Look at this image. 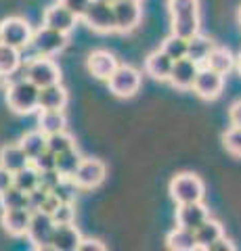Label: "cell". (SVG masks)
Wrapping results in <instances>:
<instances>
[{
  "mask_svg": "<svg viewBox=\"0 0 241 251\" xmlns=\"http://www.w3.org/2000/svg\"><path fill=\"white\" fill-rule=\"evenodd\" d=\"M6 105L19 115H27L38 111V100H40V88L32 82V80H19V82H11L6 86Z\"/></svg>",
  "mask_w": 241,
  "mask_h": 251,
  "instance_id": "1",
  "label": "cell"
},
{
  "mask_svg": "<svg viewBox=\"0 0 241 251\" xmlns=\"http://www.w3.org/2000/svg\"><path fill=\"white\" fill-rule=\"evenodd\" d=\"M168 193L176 205H181V203L201 201L204 199V193H206V186L199 176L191 174V172H183V174H178L170 180Z\"/></svg>",
  "mask_w": 241,
  "mask_h": 251,
  "instance_id": "2",
  "label": "cell"
},
{
  "mask_svg": "<svg viewBox=\"0 0 241 251\" xmlns=\"http://www.w3.org/2000/svg\"><path fill=\"white\" fill-rule=\"evenodd\" d=\"M57 222L46 211H32L26 237L36 249H53V234H55Z\"/></svg>",
  "mask_w": 241,
  "mask_h": 251,
  "instance_id": "3",
  "label": "cell"
},
{
  "mask_svg": "<svg viewBox=\"0 0 241 251\" xmlns=\"http://www.w3.org/2000/svg\"><path fill=\"white\" fill-rule=\"evenodd\" d=\"M107 86H109V92L115 94V97L130 99L141 88V72L132 65H118V69L107 80Z\"/></svg>",
  "mask_w": 241,
  "mask_h": 251,
  "instance_id": "4",
  "label": "cell"
},
{
  "mask_svg": "<svg viewBox=\"0 0 241 251\" xmlns=\"http://www.w3.org/2000/svg\"><path fill=\"white\" fill-rule=\"evenodd\" d=\"M67 42H69L67 34L53 29L49 25H42L32 34V42H29V46H32V49L36 50V54H40V57H55V54H59L65 49Z\"/></svg>",
  "mask_w": 241,
  "mask_h": 251,
  "instance_id": "5",
  "label": "cell"
},
{
  "mask_svg": "<svg viewBox=\"0 0 241 251\" xmlns=\"http://www.w3.org/2000/svg\"><path fill=\"white\" fill-rule=\"evenodd\" d=\"M34 29L23 17H6L0 21V40L15 49H26L32 42Z\"/></svg>",
  "mask_w": 241,
  "mask_h": 251,
  "instance_id": "6",
  "label": "cell"
},
{
  "mask_svg": "<svg viewBox=\"0 0 241 251\" xmlns=\"http://www.w3.org/2000/svg\"><path fill=\"white\" fill-rule=\"evenodd\" d=\"M82 21L86 23L90 29L99 31V34H109V31H115L113 4L101 2V0H90L86 13L82 15Z\"/></svg>",
  "mask_w": 241,
  "mask_h": 251,
  "instance_id": "7",
  "label": "cell"
},
{
  "mask_svg": "<svg viewBox=\"0 0 241 251\" xmlns=\"http://www.w3.org/2000/svg\"><path fill=\"white\" fill-rule=\"evenodd\" d=\"M105 176H107V168L103 161L92 159V157H84L76 170V174L72 176V182L76 184V188L90 191V188H97L103 184Z\"/></svg>",
  "mask_w": 241,
  "mask_h": 251,
  "instance_id": "8",
  "label": "cell"
},
{
  "mask_svg": "<svg viewBox=\"0 0 241 251\" xmlns=\"http://www.w3.org/2000/svg\"><path fill=\"white\" fill-rule=\"evenodd\" d=\"M222 88H224V75L204 65V67H199L197 77H195V82H193V88L191 90L195 92L199 99L214 100V99L220 97Z\"/></svg>",
  "mask_w": 241,
  "mask_h": 251,
  "instance_id": "9",
  "label": "cell"
},
{
  "mask_svg": "<svg viewBox=\"0 0 241 251\" xmlns=\"http://www.w3.org/2000/svg\"><path fill=\"white\" fill-rule=\"evenodd\" d=\"M27 80H32L38 88H44V86L61 82V69L55 61H51V57L38 54V59L27 63Z\"/></svg>",
  "mask_w": 241,
  "mask_h": 251,
  "instance_id": "10",
  "label": "cell"
},
{
  "mask_svg": "<svg viewBox=\"0 0 241 251\" xmlns=\"http://www.w3.org/2000/svg\"><path fill=\"white\" fill-rule=\"evenodd\" d=\"M113 13H115V31H132L143 17V9L138 0H115L113 2Z\"/></svg>",
  "mask_w": 241,
  "mask_h": 251,
  "instance_id": "11",
  "label": "cell"
},
{
  "mask_svg": "<svg viewBox=\"0 0 241 251\" xmlns=\"http://www.w3.org/2000/svg\"><path fill=\"white\" fill-rule=\"evenodd\" d=\"M118 59H115V54L105 50V49H99V50H92L86 59V67L90 75H95L97 80H103L107 82L109 80V75L118 69Z\"/></svg>",
  "mask_w": 241,
  "mask_h": 251,
  "instance_id": "12",
  "label": "cell"
},
{
  "mask_svg": "<svg viewBox=\"0 0 241 251\" xmlns=\"http://www.w3.org/2000/svg\"><path fill=\"white\" fill-rule=\"evenodd\" d=\"M197 72H199V63L197 61H193L189 57L176 59L168 82L178 90H191L193 82H195V77H197Z\"/></svg>",
  "mask_w": 241,
  "mask_h": 251,
  "instance_id": "13",
  "label": "cell"
},
{
  "mask_svg": "<svg viewBox=\"0 0 241 251\" xmlns=\"http://www.w3.org/2000/svg\"><path fill=\"white\" fill-rule=\"evenodd\" d=\"M208 218H210V209L201 201L181 203V205L176 207V226H183V228L195 230Z\"/></svg>",
  "mask_w": 241,
  "mask_h": 251,
  "instance_id": "14",
  "label": "cell"
},
{
  "mask_svg": "<svg viewBox=\"0 0 241 251\" xmlns=\"http://www.w3.org/2000/svg\"><path fill=\"white\" fill-rule=\"evenodd\" d=\"M76 23H78V17L61 2L51 4L49 9L44 11V17H42V25H49L57 31H63L67 36H69V31L76 27Z\"/></svg>",
  "mask_w": 241,
  "mask_h": 251,
  "instance_id": "15",
  "label": "cell"
},
{
  "mask_svg": "<svg viewBox=\"0 0 241 251\" xmlns=\"http://www.w3.org/2000/svg\"><path fill=\"white\" fill-rule=\"evenodd\" d=\"M29 220H32V209L19 207V209H2L0 224L11 237H26Z\"/></svg>",
  "mask_w": 241,
  "mask_h": 251,
  "instance_id": "16",
  "label": "cell"
},
{
  "mask_svg": "<svg viewBox=\"0 0 241 251\" xmlns=\"http://www.w3.org/2000/svg\"><path fill=\"white\" fill-rule=\"evenodd\" d=\"M67 90L61 82L40 88V100H38V111H63L67 105Z\"/></svg>",
  "mask_w": 241,
  "mask_h": 251,
  "instance_id": "17",
  "label": "cell"
},
{
  "mask_svg": "<svg viewBox=\"0 0 241 251\" xmlns=\"http://www.w3.org/2000/svg\"><path fill=\"white\" fill-rule=\"evenodd\" d=\"M172 65H174V59H170L161 49L153 50L151 54H147V59H145V72L149 74L153 80H160V82L170 80Z\"/></svg>",
  "mask_w": 241,
  "mask_h": 251,
  "instance_id": "18",
  "label": "cell"
},
{
  "mask_svg": "<svg viewBox=\"0 0 241 251\" xmlns=\"http://www.w3.org/2000/svg\"><path fill=\"white\" fill-rule=\"evenodd\" d=\"M80 241H82V234L74 226V222L72 224H57L51 247L55 251H78Z\"/></svg>",
  "mask_w": 241,
  "mask_h": 251,
  "instance_id": "19",
  "label": "cell"
},
{
  "mask_svg": "<svg viewBox=\"0 0 241 251\" xmlns=\"http://www.w3.org/2000/svg\"><path fill=\"white\" fill-rule=\"evenodd\" d=\"M0 166L6 168L13 174H17L19 170L29 166V157L26 151L21 149L19 143H11V145H2L0 147Z\"/></svg>",
  "mask_w": 241,
  "mask_h": 251,
  "instance_id": "20",
  "label": "cell"
},
{
  "mask_svg": "<svg viewBox=\"0 0 241 251\" xmlns=\"http://www.w3.org/2000/svg\"><path fill=\"white\" fill-rule=\"evenodd\" d=\"M224 234L222 230V224L218 222V220L214 218H208L204 224L197 226L195 228V241H197V249H206L210 251V247H212V243H216L220 237Z\"/></svg>",
  "mask_w": 241,
  "mask_h": 251,
  "instance_id": "21",
  "label": "cell"
},
{
  "mask_svg": "<svg viewBox=\"0 0 241 251\" xmlns=\"http://www.w3.org/2000/svg\"><path fill=\"white\" fill-rule=\"evenodd\" d=\"M166 247L172 249V251H193V249H197L195 230L176 226L174 230H170L166 234Z\"/></svg>",
  "mask_w": 241,
  "mask_h": 251,
  "instance_id": "22",
  "label": "cell"
},
{
  "mask_svg": "<svg viewBox=\"0 0 241 251\" xmlns=\"http://www.w3.org/2000/svg\"><path fill=\"white\" fill-rule=\"evenodd\" d=\"M235 57H233V52L229 49H222V46H214L212 52L208 54V59L204 61V65L214 69V72H218L222 75H227L233 67H235Z\"/></svg>",
  "mask_w": 241,
  "mask_h": 251,
  "instance_id": "23",
  "label": "cell"
},
{
  "mask_svg": "<svg viewBox=\"0 0 241 251\" xmlns=\"http://www.w3.org/2000/svg\"><path fill=\"white\" fill-rule=\"evenodd\" d=\"M65 126H67V117L63 111H40L38 113V130L44 132L46 136L65 130Z\"/></svg>",
  "mask_w": 241,
  "mask_h": 251,
  "instance_id": "24",
  "label": "cell"
},
{
  "mask_svg": "<svg viewBox=\"0 0 241 251\" xmlns=\"http://www.w3.org/2000/svg\"><path fill=\"white\" fill-rule=\"evenodd\" d=\"M214 46H216V44L210 40L208 36L195 34L189 42H187V57L193 59V61H197V63H204V61L208 59V54L212 52Z\"/></svg>",
  "mask_w": 241,
  "mask_h": 251,
  "instance_id": "25",
  "label": "cell"
},
{
  "mask_svg": "<svg viewBox=\"0 0 241 251\" xmlns=\"http://www.w3.org/2000/svg\"><path fill=\"white\" fill-rule=\"evenodd\" d=\"M19 145L21 149L26 151V155L29 157V161L38 157L42 151H46V134L40 130H34V132H26L21 138H19Z\"/></svg>",
  "mask_w": 241,
  "mask_h": 251,
  "instance_id": "26",
  "label": "cell"
},
{
  "mask_svg": "<svg viewBox=\"0 0 241 251\" xmlns=\"http://www.w3.org/2000/svg\"><path fill=\"white\" fill-rule=\"evenodd\" d=\"M170 29L172 34L191 40L195 34H199V15H191V17H172L170 19Z\"/></svg>",
  "mask_w": 241,
  "mask_h": 251,
  "instance_id": "27",
  "label": "cell"
},
{
  "mask_svg": "<svg viewBox=\"0 0 241 251\" xmlns=\"http://www.w3.org/2000/svg\"><path fill=\"white\" fill-rule=\"evenodd\" d=\"M84 159V157L80 155V151L74 147V149H69V151H63V153H59L57 155V172L63 178H69L72 180V176L76 174V170L78 166H80V161Z\"/></svg>",
  "mask_w": 241,
  "mask_h": 251,
  "instance_id": "28",
  "label": "cell"
},
{
  "mask_svg": "<svg viewBox=\"0 0 241 251\" xmlns=\"http://www.w3.org/2000/svg\"><path fill=\"white\" fill-rule=\"evenodd\" d=\"M19 65H21L19 49L0 42V72H2L4 75H11Z\"/></svg>",
  "mask_w": 241,
  "mask_h": 251,
  "instance_id": "29",
  "label": "cell"
},
{
  "mask_svg": "<svg viewBox=\"0 0 241 251\" xmlns=\"http://www.w3.org/2000/svg\"><path fill=\"white\" fill-rule=\"evenodd\" d=\"M0 205L2 209H19V207H27V193L21 191L19 186H9L6 191L0 195ZM29 209V207H27Z\"/></svg>",
  "mask_w": 241,
  "mask_h": 251,
  "instance_id": "30",
  "label": "cell"
},
{
  "mask_svg": "<svg viewBox=\"0 0 241 251\" xmlns=\"http://www.w3.org/2000/svg\"><path fill=\"white\" fill-rule=\"evenodd\" d=\"M15 186H19L21 191H26V193L34 191V188L40 186V172L29 163V166H26L15 174Z\"/></svg>",
  "mask_w": 241,
  "mask_h": 251,
  "instance_id": "31",
  "label": "cell"
},
{
  "mask_svg": "<svg viewBox=\"0 0 241 251\" xmlns=\"http://www.w3.org/2000/svg\"><path fill=\"white\" fill-rule=\"evenodd\" d=\"M168 13L172 17H191L199 15V0H168Z\"/></svg>",
  "mask_w": 241,
  "mask_h": 251,
  "instance_id": "32",
  "label": "cell"
},
{
  "mask_svg": "<svg viewBox=\"0 0 241 251\" xmlns=\"http://www.w3.org/2000/svg\"><path fill=\"white\" fill-rule=\"evenodd\" d=\"M76 147V140L72 134H67L65 130H61V132H55V134H49L46 136V149L49 151H53L55 155L59 153H63V151H69V149H74Z\"/></svg>",
  "mask_w": 241,
  "mask_h": 251,
  "instance_id": "33",
  "label": "cell"
},
{
  "mask_svg": "<svg viewBox=\"0 0 241 251\" xmlns=\"http://www.w3.org/2000/svg\"><path fill=\"white\" fill-rule=\"evenodd\" d=\"M187 42L189 40H185V38L181 36H176V34H170L164 42H161V50H164L170 59H183L187 57Z\"/></svg>",
  "mask_w": 241,
  "mask_h": 251,
  "instance_id": "34",
  "label": "cell"
},
{
  "mask_svg": "<svg viewBox=\"0 0 241 251\" xmlns=\"http://www.w3.org/2000/svg\"><path fill=\"white\" fill-rule=\"evenodd\" d=\"M222 145L227 149V153L241 157V128L239 126H231V128L222 134Z\"/></svg>",
  "mask_w": 241,
  "mask_h": 251,
  "instance_id": "35",
  "label": "cell"
},
{
  "mask_svg": "<svg viewBox=\"0 0 241 251\" xmlns=\"http://www.w3.org/2000/svg\"><path fill=\"white\" fill-rule=\"evenodd\" d=\"M53 220L57 224H72L76 220V203L74 201H61L59 207L53 211Z\"/></svg>",
  "mask_w": 241,
  "mask_h": 251,
  "instance_id": "36",
  "label": "cell"
},
{
  "mask_svg": "<svg viewBox=\"0 0 241 251\" xmlns=\"http://www.w3.org/2000/svg\"><path fill=\"white\" fill-rule=\"evenodd\" d=\"M29 163H32V166L40 172V174H42V172H51V170H57V155L46 149V151H42L38 157H34Z\"/></svg>",
  "mask_w": 241,
  "mask_h": 251,
  "instance_id": "37",
  "label": "cell"
},
{
  "mask_svg": "<svg viewBox=\"0 0 241 251\" xmlns=\"http://www.w3.org/2000/svg\"><path fill=\"white\" fill-rule=\"evenodd\" d=\"M51 191H46V188H42V186H38V188H34V191H29L27 193V207L32 209V211H38L42 207V203H44V199H46V195H49Z\"/></svg>",
  "mask_w": 241,
  "mask_h": 251,
  "instance_id": "38",
  "label": "cell"
},
{
  "mask_svg": "<svg viewBox=\"0 0 241 251\" xmlns=\"http://www.w3.org/2000/svg\"><path fill=\"white\" fill-rule=\"evenodd\" d=\"M61 180H63V176L59 174L57 170H51V172H42L40 174V186L42 188H46V191H53Z\"/></svg>",
  "mask_w": 241,
  "mask_h": 251,
  "instance_id": "39",
  "label": "cell"
},
{
  "mask_svg": "<svg viewBox=\"0 0 241 251\" xmlns=\"http://www.w3.org/2000/svg\"><path fill=\"white\" fill-rule=\"evenodd\" d=\"M63 6H67L69 11H72L78 19H82V15L86 13L88 9V4H90V0H59Z\"/></svg>",
  "mask_w": 241,
  "mask_h": 251,
  "instance_id": "40",
  "label": "cell"
},
{
  "mask_svg": "<svg viewBox=\"0 0 241 251\" xmlns=\"http://www.w3.org/2000/svg\"><path fill=\"white\" fill-rule=\"evenodd\" d=\"M59 203H61V199L51 191L49 195H46V199H44V203H42V207L38 209V211H46V214H51V216H53V211L59 207Z\"/></svg>",
  "mask_w": 241,
  "mask_h": 251,
  "instance_id": "41",
  "label": "cell"
},
{
  "mask_svg": "<svg viewBox=\"0 0 241 251\" xmlns=\"http://www.w3.org/2000/svg\"><path fill=\"white\" fill-rule=\"evenodd\" d=\"M103 249L105 245L99 239H82L80 245H78V251H103Z\"/></svg>",
  "mask_w": 241,
  "mask_h": 251,
  "instance_id": "42",
  "label": "cell"
},
{
  "mask_svg": "<svg viewBox=\"0 0 241 251\" xmlns=\"http://www.w3.org/2000/svg\"><path fill=\"white\" fill-rule=\"evenodd\" d=\"M13 184H15V174H13V172H9L6 168L0 166V195H2L6 188L13 186Z\"/></svg>",
  "mask_w": 241,
  "mask_h": 251,
  "instance_id": "43",
  "label": "cell"
},
{
  "mask_svg": "<svg viewBox=\"0 0 241 251\" xmlns=\"http://www.w3.org/2000/svg\"><path fill=\"white\" fill-rule=\"evenodd\" d=\"M229 120H231V126H239L241 128V99L235 100L229 109Z\"/></svg>",
  "mask_w": 241,
  "mask_h": 251,
  "instance_id": "44",
  "label": "cell"
},
{
  "mask_svg": "<svg viewBox=\"0 0 241 251\" xmlns=\"http://www.w3.org/2000/svg\"><path fill=\"white\" fill-rule=\"evenodd\" d=\"M233 249H235V245H233L224 234L216 243H212V247H210V251H233Z\"/></svg>",
  "mask_w": 241,
  "mask_h": 251,
  "instance_id": "45",
  "label": "cell"
},
{
  "mask_svg": "<svg viewBox=\"0 0 241 251\" xmlns=\"http://www.w3.org/2000/svg\"><path fill=\"white\" fill-rule=\"evenodd\" d=\"M235 65H237V72L241 74V52H239V57H237V61H235Z\"/></svg>",
  "mask_w": 241,
  "mask_h": 251,
  "instance_id": "46",
  "label": "cell"
},
{
  "mask_svg": "<svg viewBox=\"0 0 241 251\" xmlns=\"http://www.w3.org/2000/svg\"><path fill=\"white\" fill-rule=\"evenodd\" d=\"M237 21H239V25H241V6H239V11H237Z\"/></svg>",
  "mask_w": 241,
  "mask_h": 251,
  "instance_id": "47",
  "label": "cell"
},
{
  "mask_svg": "<svg viewBox=\"0 0 241 251\" xmlns=\"http://www.w3.org/2000/svg\"><path fill=\"white\" fill-rule=\"evenodd\" d=\"M4 77H6V75H4L2 72H0V84H2V80H4Z\"/></svg>",
  "mask_w": 241,
  "mask_h": 251,
  "instance_id": "48",
  "label": "cell"
},
{
  "mask_svg": "<svg viewBox=\"0 0 241 251\" xmlns=\"http://www.w3.org/2000/svg\"><path fill=\"white\" fill-rule=\"evenodd\" d=\"M101 2H109V4H113V2H115V0H101Z\"/></svg>",
  "mask_w": 241,
  "mask_h": 251,
  "instance_id": "49",
  "label": "cell"
},
{
  "mask_svg": "<svg viewBox=\"0 0 241 251\" xmlns=\"http://www.w3.org/2000/svg\"><path fill=\"white\" fill-rule=\"evenodd\" d=\"M138 2H141V0H138Z\"/></svg>",
  "mask_w": 241,
  "mask_h": 251,
  "instance_id": "50",
  "label": "cell"
},
{
  "mask_svg": "<svg viewBox=\"0 0 241 251\" xmlns=\"http://www.w3.org/2000/svg\"><path fill=\"white\" fill-rule=\"evenodd\" d=\"M0 42H2V40H0Z\"/></svg>",
  "mask_w": 241,
  "mask_h": 251,
  "instance_id": "51",
  "label": "cell"
}]
</instances>
